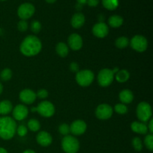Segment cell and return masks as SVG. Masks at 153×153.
Here are the masks:
<instances>
[{"label":"cell","instance_id":"cell-1","mask_svg":"<svg viewBox=\"0 0 153 153\" xmlns=\"http://www.w3.org/2000/svg\"><path fill=\"white\" fill-rule=\"evenodd\" d=\"M42 49V43L40 39L34 35L25 37L20 44L19 50L21 53L27 57L37 55Z\"/></svg>","mask_w":153,"mask_h":153},{"label":"cell","instance_id":"cell-2","mask_svg":"<svg viewBox=\"0 0 153 153\" xmlns=\"http://www.w3.org/2000/svg\"><path fill=\"white\" fill-rule=\"evenodd\" d=\"M16 121L10 117H0V137L3 140H10L16 131Z\"/></svg>","mask_w":153,"mask_h":153},{"label":"cell","instance_id":"cell-3","mask_svg":"<svg viewBox=\"0 0 153 153\" xmlns=\"http://www.w3.org/2000/svg\"><path fill=\"white\" fill-rule=\"evenodd\" d=\"M61 147L66 153H77L80 148V144L76 137L67 135L62 139Z\"/></svg>","mask_w":153,"mask_h":153},{"label":"cell","instance_id":"cell-4","mask_svg":"<svg viewBox=\"0 0 153 153\" xmlns=\"http://www.w3.org/2000/svg\"><path fill=\"white\" fill-rule=\"evenodd\" d=\"M31 111H37L42 117H51L55 114V108L54 105L49 101H43L35 108L31 109Z\"/></svg>","mask_w":153,"mask_h":153},{"label":"cell","instance_id":"cell-5","mask_svg":"<svg viewBox=\"0 0 153 153\" xmlns=\"http://www.w3.org/2000/svg\"><path fill=\"white\" fill-rule=\"evenodd\" d=\"M152 115V108L149 103L146 102L139 103L137 107V116L141 122H147L151 119Z\"/></svg>","mask_w":153,"mask_h":153},{"label":"cell","instance_id":"cell-6","mask_svg":"<svg viewBox=\"0 0 153 153\" xmlns=\"http://www.w3.org/2000/svg\"><path fill=\"white\" fill-rule=\"evenodd\" d=\"M76 79L77 83L82 87H88L91 85L94 79V74L91 70H83L76 73Z\"/></svg>","mask_w":153,"mask_h":153},{"label":"cell","instance_id":"cell-7","mask_svg":"<svg viewBox=\"0 0 153 153\" xmlns=\"http://www.w3.org/2000/svg\"><path fill=\"white\" fill-rule=\"evenodd\" d=\"M98 82L100 86L108 87L113 82L114 74L110 69H102L98 74Z\"/></svg>","mask_w":153,"mask_h":153},{"label":"cell","instance_id":"cell-8","mask_svg":"<svg viewBox=\"0 0 153 153\" xmlns=\"http://www.w3.org/2000/svg\"><path fill=\"white\" fill-rule=\"evenodd\" d=\"M130 45L134 50L138 52H143L146 50L148 42L146 37L142 35H135L130 41Z\"/></svg>","mask_w":153,"mask_h":153},{"label":"cell","instance_id":"cell-9","mask_svg":"<svg viewBox=\"0 0 153 153\" xmlns=\"http://www.w3.org/2000/svg\"><path fill=\"white\" fill-rule=\"evenodd\" d=\"M35 12V7L31 3H23L18 7L17 14L21 19H28L34 15Z\"/></svg>","mask_w":153,"mask_h":153},{"label":"cell","instance_id":"cell-10","mask_svg":"<svg viewBox=\"0 0 153 153\" xmlns=\"http://www.w3.org/2000/svg\"><path fill=\"white\" fill-rule=\"evenodd\" d=\"M112 114H113V109L108 104L100 105L96 110L97 117L100 120H102L111 118Z\"/></svg>","mask_w":153,"mask_h":153},{"label":"cell","instance_id":"cell-11","mask_svg":"<svg viewBox=\"0 0 153 153\" xmlns=\"http://www.w3.org/2000/svg\"><path fill=\"white\" fill-rule=\"evenodd\" d=\"M70 132L73 133L74 135H82L86 131L87 124L85 121L77 120L70 125Z\"/></svg>","mask_w":153,"mask_h":153},{"label":"cell","instance_id":"cell-12","mask_svg":"<svg viewBox=\"0 0 153 153\" xmlns=\"http://www.w3.org/2000/svg\"><path fill=\"white\" fill-rule=\"evenodd\" d=\"M93 34L99 38H103L108 35L109 32L108 26L105 22H100L95 24L93 27Z\"/></svg>","mask_w":153,"mask_h":153},{"label":"cell","instance_id":"cell-13","mask_svg":"<svg viewBox=\"0 0 153 153\" xmlns=\"http://www.w3.org/2000/svg\"><path fill=\"white\" fill-rule=\"evenodd\" d=\"M37 98V95L30 89H24L19 93V100L27 105L32 104Z\"/></svg>","mask_w":153,"mask_h":153},{"label":"cell","instance_id":"cell-14","mask_svg":"<svg viewBox=\"0 0 153 153\" xmlns=\"http://www.w3.org/2000/svg\"><path fill=\"white\" fill-rule=\"evenodd\" d=\"M68 44L70 49H72L73 50H79L80 49H82V46H83V40L79 34L73 33L69 37Z\"/></svg>","mask_w":153,"mask_h":153},{"label":"cell","instance_id":"cell-15","mask_svg":"<svg viewBox=\"0 0 153 153\" xmlns=\"http://www.w3.org/2000/svg\"><path fill=\"white\" fill-rule=\"evenodd\" d=\"M28 110L24 105H17L13 109V116L16 120H22L28 117Z\"/></svg>","mask_w":153,"mask_h":153},{"label":"cell","instance_id":"cell-16","mask_svg":"<svg viewBox=\"0 0 153 153\" xmlns=\"http://www.w3.org/2000/svg\"><path fill=\"white\" fill-rule=\"evenodd\" d=\"M37 142L42 146H49L52 142V137L47 131H40L37 135Z\"/></svg>","mask_w":153,"mask_h":153},{"label":"cell","instance_id":"cell-17","mask_svg":"<svg viewBox=\"0 0 153 153\" xmlns=\"http://www.w3.org/2000/svg\"><path fill=\"white\" fill-rule=\"evenodd\" d=\"M85 17L82 13H76L73 16L71 19V25L73 28H79L85 24Z\"/></svg>","mask_w":153,"mask_h":153},{"label":"cell","instance_id":"cell-18","mask_svg":"<svg viewBox=\"0 0 153 153\" xmlns=\"http://www.w3.org/2000/svg\"><path fill=\"white\" fill-rule=\"evenodd\" d=\"M131 128L134 132L140 134H146L148 132L147 126L141 122H133Z\"/></svg>","mask_w":153,"mask_h":153},{"label":"cell","instance_id":"cell-19","mask_svg":"<svg viewBox=\"0 0 153 153\" xmlns=\"http://www.w3.org/2000/svg\"><path fill=\"white\" fill-rule=\"evenodd\" d=\"M119 98L123 104H129L134 100V95L133 93L129 90H123L120 93Z\"/></svg>","mask_w":153,"mask_h":153},{"label":"cell","instance_id":"cell-20","mask_svg":"<svg viewBox=\"0 0 153 153\" xmlns=\"http://www.w3.org/2000/svg\"><path fill=\"white\" fill-rule=\"evenodd\" d=\"M13 110L12 103L9 100H3L0 102V114L7 115Z\"/></svg>","mask_w":153,"mask_h":153},{"label":"cell","instance_id":"cell-21","mask_svg":"<svg viewBox=\"0 0 153 153\" xmlns=\"http://www.w3.org/2000/svg\"><path fill=\"white\" fill-rule=\"evenodd\" d=\"M108 23L112 28H119L123 23V19L119 15H113L109 17Z\"/></svg>","mask_w":153,"mask_h":153},{"label":"cell","instance_id":"cell-22","mask_svg":"<svg viewBox=\"0 0 153 153\" xmlns=\"http://www.w3.org/2000/svg\"><path fill=\"white\" fill-rule=\"evenodd\" d=\"M130 77V74L126 70H119L116 74L114 75V78L116 80L120 83H123V82H127Z\"/></svg>","mask_w":153,"mask_h":153},{"label":"cell","instance_id":"cell-23","mask_svg":"<svg viewBox=\"0 0 153 153\" xmlns=\"http://www.w3.org/2000/svg\"><path fill=\"white\" fill-rule=\"evenodd\" d=\"M55 49H56L57 54L62 58L67 56L69 53V47L67 46V45L64 43H61V42L57 44Z\"/></svg>","mask_w":153,"mask_h":153},{"label":"cell","instance_id":"cell-24","mask_svg":"<svg viewBox=\"0 0 153 153\" xmlns=\"http://www.w3.org/2000/svg\"><path fill=\"white\" fill-rule=\"evenodd\" d=\"M103 6L109 10H114L119 5V0H102Z\"/></svg>","mask_w":153,"mask_h":153},{"label":"cell","instance_id":"cell-25","mask_svg":"<svg viewBox=\"0 0 153 153\" xmlns=\"http://www.w3.org/2000/svg\"><path fill=\"white\" fill-rule=\"evenodd\" d=\"M129 44V40L126 37H120L115 41V45L119 49H125Z\"/></svg>","mask_w":153,"mask_h":153},{"label":"cell","instance_id":"cell-26","mask_svg":"<svg viewBox=\"0 0 153 153\" xmlns=\"http://www.w3.org/2000/svg\"><path fill=\"white\" fill-rule=\"evenodd\" d=\"M28 127L31 131H37L40 128V123L35 119H31L28 122Z\"/></svg>","mask_w":153,"mask_h":153},{"label":"cell","instance_id":"cell-27","mask_svg":"<svg viewBox=\"0 0 153 153\" xmlns=\"http://www.w3.org/2000/svg\"><path fill=\"white\" fill-rule=\"evenodd\" d=\"M12 77V71L10 69L5 68L4 70H1V73H0V79L2 81H9Z\"/></svg>","mask_w":153,"mask_h":153},{"label":"cell","instance_id":"cell-28","mask_svg":"<svg viewBox=\"0 0 153 153\" xmlns=\"http://www.w3.org/2000/svg\"><path fill=\"white\" fill-rule=\"evenodd\" d=\"M114 110L119 114H126L128 112V108L125 104L120 103L114 106Z\"/></svg>","mask_w":153,"mask_h":153},{"label":"cell","instance_id":"cell-29","mask_svg":"<svg viewBox=\"0 0 153 153\" xmlns=\"http://www.w3.org/2000/svg\"><path fill=\"white\" fill-rule=\"evenodd\" d=\"M144 143L146 147L149 150H153V135L152 134H147L144 139Z\"/></svg>","mask_w":153,"mask_h":153},{"label":"cell","instance_id":"cell-30","mask_svg":"<svg viewBox=\"0 0 153 153\" xmlns=\"http://www.w3.org/2000/svg\"><path fill=\"white\" fill-rule=\"evenodd\" d=\"M132 146L136 151H141L143 149L142 141L139 137H134L132 140Z\"/></svg>","mask_w":153,"mask_h":153},{"label":"cell","instance_id":"cell-31","mask_svg":"<svg viewBox=\"0 0 153 153\" xmlns=\"http://www.w3.org/2000/svg\"><path fill=\"white\" fill-rule=\"evenodd\" d=\"M58 130H59V132L61 133L62 135H68L69 133L70 132V126L67 123H62L58 127Z\"/></svg>","mask_w":153,"mask_h":153},{"label":"cell","instance_id":"cell-32","mask_svg":"<svg viewBox=\"0 0 153 153\" xmlns=\"http://www.w3.org/2000/svg\"><path fill=\"white\" fill-rule=\"evenodd\" d=\"M31 29L35 34H37L41 30V23L37 20H34L31 24Z\"/></svg>","mask_w":153,"mask_h":153},{"label":"cell","instance_id":"cell-33","mask_svg":"<svg viewBox=\"0 0 153 153\" xmlns=\"http://www.w3.org/2000/svg\"><path fill=\"white\" fill-rule=\"evenodd\" d=\"M16 132L17 133L18 135L20 136V137H24V136L26 135L27 133H28V128H27V127L25 126L20 125L18 127H16Z\"/></svg>","mask_w":153,"mask_h":153},{"label":"cell","instance_id":"cell-34","mask_svg":"<svg viewBox=\"0 0 153 153\" xmlns=\"http://www.w3.org/2000/svg\"><path fill=\"white\" fill-rule=\"evenodd\" d=\"M28 22H27L25 20L22 19V20H20L19 22H18L17 28L19 31L24 32V31H25L27 29H28Z\"/></svg>","mask_w":153,"mask_h":153},{"label":"cell","instance_id":"cell-35","mask_svg":"<svg viewBox=\"0 0 153 153\" xmlns=\"http://www.w3.org/2000/svg\"><path fill=\"white\" fill-rule=\"evenodd\" d=\"M36 95H37V97L40 99H46L49 96V93L46 89H40L37 91Z\"/></svg>","mask_w":153,"mask_h":153},{"label":"cell","instance_id":"cell-36","mask_svg":"<svg viewBox=\"0 0 153 153\" xmlns=\"http://www.w3.org/2000/svg\"><path fill=\"white\" fill-rule=\"evenodd\" d=\"M70 69L73 73H76L79 71V66L77 63L72 62L70 65Z\"/></svg>","mask_w":153,"mask_h":153},{"label":"cell","instance_id":"cell-37","mask_svg":"<svg viewBox=\"0 0 153 153\" xmlns=\"http://www.w3.org/2000/svg\"><path fill=\"white\" fill-rule=\"evenodd\" d=\"M100 0H88L87 3L90 7H96L98 5Z\"/></svg>","mask_w":153,"mask_h":153},{"label":"cell","instance_id":"cell-38","mask_svg":"<svg viewBox=\"0 0 153 153\" xmlns=\"http://www.w3.org/2000/svg\"><path fill=\"white\" fill-rule=\"evenodd\" d=\"M147 128H148V131L150 132V134H152L153 133V120L152 119H150V120H149V125H148Z\"/></svg>","mask_w":153,"mask_h":153},{"label":"cell","instance_id":"cell-39","mask_svg":"<svg viewBox=\"0 0 153 153\" xmlns=\"http://www.w3.org/2000/svg\"><path fill=\"white\" fill-rule=\"evenodd\" d=\"M87 1H88V0H77V2L78 4H81V5H83V4H86Z\"/></svg>","mask_w":153,"mask_h":153},{"label":"cell","instance_id":"cell-40","mask_svg":"<svg viewBox=\"0 0 153 153\" xmlns=\"http://www.w3.org/2000/svg\"><path fill=\"white\" fill-rule=\"evenodd\" d=\"M0 153H8V152H7V151L5 149H4V148L2 147H0Z\"/></svg>","mask_w":153,"mask_h":153},{"label":"cell","instance_id":"cell-41","mask_svg":"<svg viewBox=\"0 0 153 153\" xmlns=\"http://www.w3.org/2000/svg\"><path fill=\"white\" fill-rule=\"evenodd\" d=\"M22 153H36L34 150H31V149H27V150L24 151Z\"/></svg>","mask_w":153,"mask_h":153},{"label":"cell","instance_id":"cell-42","mask_svg":"<svg viewBox=\"0 0 153 153\" xmlns=\"http://www.w3.org/2000/svg\"><path fill=\"white\" fill-rule=\"evenodd\" d=\"M46 1L47 3H49V4H52V3H54L56 1V0H46Z\"/></svg>","mask_w":153,"mask_h":153},{"label":"cell","instance_id":"cell-43","mask_svg":"<svg viewBox=\"0 0 153 153\" xmlns=\"http://www.w3.org/2000/svg\"><path fill=\"white\" fill-rule=\"evenodd\" d=\"M2 91H3V86H2V85L0 83V94L2 93Z\"/></svg>","mask_w":153,"mask_h":153},{"label":"cell","instance_id":"cell-44","mask_svg":"<svg viewBox=\"0 0 153 153\" xmlns=\"http://www.w3.org/2000/svg\"><path fill=\"white\" fill-rule=\"evenodd\" d=\"M1 1H5V0H1Z\"/></svg>","mask_w":153,"mask_h":153}]
</instances>
